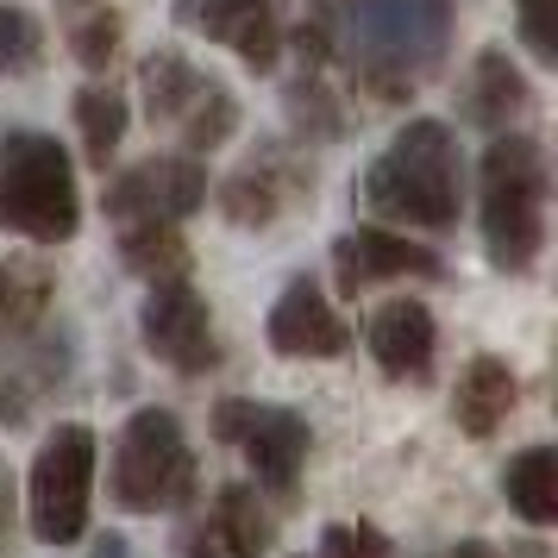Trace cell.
I'll list each match as a JSON object with an SVG mask.
<instances>
[{"label": "cell", "mask_w": 558, "mask_h": 558, "mask_svg": "<svg viewBox=\"0 0 558 558\" xmlns=\"http://www.w3.org/2000/svg\"><path fill=\"white\" fill-rule=\"evenodd\" d=\"M307 32L320 38V57L352 70V82L396 101L439 70L452 45V0H314Z\"/></svg>", "instance_id": "cell-1"}, {"label": "cell", "mask_w": 558, "mask_h": 558, "mask_svg": "<svg viewBox=\"0 0 558 558\" xmlns=\"http://www.w3.org/2000/svg\"><path fill=\"white\" fill-rule=\"evenodd\" d=\"M357 202L371 207L377 220L396 227H421V232H446L458 227V145L439 120H414L389 138V151L364 170Z\"/></svg>", "instance_id": "cell-2"}, {"label": "cell", "mask_w": 558, "mask_h": 558, "mask_svg": "<svg viewBox=\"0 0 558 558\" xmlns=\"http://www.w3.org/2000/svg\"><path fill=\"white\" fill-rule=\"evenodd\" d=\"M483 245L496 270H533V257L546 245V151L502 132L483 151Z\"/></svg>", "instance_id": "cell-3"}, {"label": "cell", "mask_w": 558, "mask_h": 558, "mask_svg": "<svg viewBox=\"0 0 558 558\" xmlns=\"http://www.w3.org/2000/svg\"><path fill=\"white\" fill-rule=\"evenodd\" d=\"M0 227L38 239V245H63L82 227L76 170L51 132H7V145H0Z\"/></svg>", "instance_id": "cell-4"}, {"label": "cell", "mask_w": 558, "mask_h": 558, "mask_svg": "<svg viewBox=\"0 0 558 558\" xmlns=\"http://www.w3.org/2000/svg\"><path fill=\"white\" fill-rule=\"evenodd\" d=\"M195 496V452L170 408H138L113 446V502L132 514L182 508Z\"/></svg>", "instance_id": "cell-5"}, {"label": "cell", "mask_w": 558, "mask_h": 558, "mask_svg": "<svg viewBox=\"0 0 558 558\" xmlns=\"http://www.w3.org/2000/svg\"><path fill=\"white\" fill-rule=\"evenodd\" d=\"M145 107H151V126H170L189 151H214L227 145L239 126V101H232L227 82L202 76L195 63H182L177 51H151L138 70Z\"/></svg>", "instance_id": "cell-6"}, {"label": "cell", "mask_w": 558, "mask_h": 558, "mask_svg": "<svg viewBox=\"0 0 558 558\" xmlns=\"http://www.w3.org/2000/svg\"><path fill=\"white\" fill-rule=\"evenodd\" d=\"M88 489H95V433L82 421H63V427L45 439V452L32 464V533L45 546H70L88 527Z\"/></svg>", "instance_id": "cell-7"}, {"label": "cell", "mask_w": 558, "mask_h": 558, "mask_svg": "<svg viewBox=\"0 0 558 558\" xmlns=\"http://www.w3.org/2000/svg\"><path fill=\"white\" fill-rule=\"evenodd\" d=\"M214 433L245 452L264 489H295L307 458V421L295 408H264V402H220L214 408Z\"/></svg>", "instance_id": "cell-8"}, {"label": "cell", "mask_w": 558, "mask_h": 558, "mask_svg": "<svg viewBox=\"0 0 558 558\" xmlns=\"http://www.w3.org/2000/svg\"><path fill=\"white\" fill-rule=\"evenodd\" d=\"M138 327H145L151 357H163V364L182 371V377H202V371H214V357H220L207 302H202V289H195L189 277L151 282V295H145V307H138Z\"/></svg>", "instance_id": "cell-9"}, {"label": "cell", "mask_w": 558, "mask_h": 558, "mask_svg": "<svg viewBox=\"0 0 558 558\" xmlns=\"http://www.w3.org/2000/svg\"><path fill=\"white\" fill-rule=\"evenodd\" d=\"M207 202V170L195 157H151L107 189V214L120 227H177Z\"/></svg>", "instance_id": "cell-10"}, {"label": "cell", "mask_w": 558, "mask_h": 558, "mask_svg": "<svg viewBox=\"0 0 558 558\" xmlns=\"http://www.w3.org/2000/svg\"><path fill=\"white\" fill-rule=\"evenodd\" d=\"M270 539H277V521L264 514V502H257L245 483H227L182 527V558H257Z\"/></svg>", "instance_id": "cell-11"}, {"label": "cell", "mask_w": 558, "mask_h": 558, "mask_svg": "<svg viewBox=\"0 0 558 558\" xmlns=\"http://www.w3.org/2000/svg\"><path fill=\"white\" fill-rule=\"evenodd\" d=\"M177 26L202 32L207 45H227L252 70H277L282 57V32L270 0H177Z\"/></svg>", "instance_id": "cell-12"}, {"label": "cell", "mask_w": 558, "mask_h": 558, "mask_svg": "<svg viewBox=\"0 0 558 558\" xmlns=\"http://www.w3.org/2000/svg\"><path fill=\"white\" fill-rule=\"evenodd\" d=\"M332 277H339L345 295H357V289H377V282H396V277H446V264L427 245H408L396 232L357 227L332 245Z\"/></svg>", "instance_id": "cell-13"}, {"label": "cell", "mask_w": 558, "mask_h": 558, "mask_svg": "<svg viewBox=\"0 0 558 558\" xmlns=\"http://www.w3.org/2000/svg\"><path fill=\"white\" fill-rule=\"evenodd\" d=\"M270 352L282 357H339L352 345V327L332 314V302L314 289V277H295L282 289V302L270 307Z\"/></svg>", "instance_id": "cell-14"}, {"label": "cell", "mask_w": 558, "mask_h": 558, "mask_svg": "<svg viewBox=\"0 0 558 558\" xmlns=\"http://www.w3.org/2000/svg\"><path fill=\"white\" fill-rule=\"evenodd\" d=\"M433 345H439V332H433V314L421 302H383L371 314V357H377L383 377L396 383H427L433 377Z\"/></svg>", "instance_id": "cell-15"}, {"label": "cell", "mask_w": 558, "mask_h": 558, "mask_svg": "<svg viewBox=\"0 0 558 558\" xmlns=\"http://www.w3.org/2000/svg\"><path fill=\"white\" fill-rule=\"evenodd\" d=\"M452 414L471 439H489L514 414V371H508L502 357H471V371L458 377Z\"/></svg>", "instance_id": "cell-16"}, {"label": "cell", "mask_w": 558, "mask_h": 558, "mask_svg": "<svg viewBox=\"0 0 558 558\" xmlns=\"http://www.w3.org/2000/svg\"><path fill=\"white\" fill-rule=\"evenodd\" d=\"M289 170H282V157H264V163H245L239 177L220 189V214H227L232 227H270L282 207H289Z\"/></svg>", "instance_id": "cell-17"}, {"label": "cell", "mask_w": 558, "mask_h": 558, "mask_svg": "<svg viewBox=\"0 0 558 558\" xmlns=\"http://www.w3.org/2000/svg\"><path fill=\"white\" fill-rule=\"evenodd\" d=\"M502 489H508V508L527 527H553L558 521V452L553 446H527L521 458H508Z\"/></svg>", "instance_id": "cell-18"}, {"label": "cell", "mask_w": 558, "mask_h": 558, "mask_svg": "<svg viewBox=\"0 0 558 558\" xmlns=\"http://www.w3.org/2000/svg\"><path fill=\"white\" fill-rule=\"evenodd\" d=\"M521 107H527V82H521V70H514L502 51H483L477 76H471V120H483V126H508Z\"/></svg>", "instance_id": "cell-19"}, {"label": "cell", "mask_w": 558, "mask_h": 558, "mask_svg": "<svg viewBox=\"0 0 558 558\" xmlns=\"http://www.w3.org/2000/svg\"><path fill=\"white\" fill-rule=\"evenodd\" d=\"M120 257H126V270L151 282L189 277V245L177 239V227H126L120 232Z\"/></svg>", "instance_id": "cell-20"}, {"label": "cell", "mask_w": 558, "mask_h": 558, "mask_svg": "<svg viewBox=\"0 0 558 558\" xmlns=\"http://www.w3.org/2000/svg\"><path fill=\"white\" fill-rule=\"evenodd\" d=\"M76 126H82V151L88 163H101L120 151V138H126V101L120 95H107V88H82L76 95Z\"/></svg>", "instance_id": "cell-21"}, {"label": "cell", "mask_w": 558, "mask_h": 558, "mask_svg": "<svg viewBox=\"0 0 558 558\" xmlns=\"http://www.w3.org/2000/svg\"><path fill=\"white\" fill-rule=\"evenodd\" d=\"M45 63V32L26 7H0V76H32Z\"/></svg>", "instance_id": "cell-22"}, {"label": "cell", "mask_w": 558, "mask_h": 558, "mask_svg": "<svg viewBox=\"0 0 558 558\" xmlns=\"http://www.w3.org/2000/svg\"><path fill=\"white\" fill-rule=\"evenodd\" d=\"M314 558H389V539L371 521H332L320 533V553Z\"/></svg>", "instance_id": "cell-23"}, {"label": "cell", "mask_w": 558, "mask_h": 558, "mask_svg": "<svg viewBox=\"0 0 558 558\" xmlns=\"http://www.w3.org/2000/svg\"><path fill=\"white\" fill-rule=\"evenodd\" d=\"M38 307H45V282H26L20 270H7V264H0V332L26 327Z\"/></svg>", "instance_id": "cell-24"}, {"label": "cell", "mask_w": 558, "mask_h": 558, "mask_svg": "<svg viewBox=\"0 0 558 558\" xmlns=\"http://www.w3.org/2000/svg\"><path fill=\"white\" fill-rule=\"evenodd\" d=\"M70 45H76V57H82V63H88V70H101L107 57L120 51V20H113V13H107V7H101L95 20H82V26L70 32Z\"/></svg>", "instance_id": "cell-25"}, {"label": "cell", "mask_w": 558, "mask_h": 558, "mask_svg": "<svg viewBox=\"0 0 558 558\" xmlns=\"http://www.w3.org/2000/svg\"><path fill=\"white\" fill-rule=\"evenodd\" d=\"M521 38L539 63L558 57V0H521Z\"/></svg>", "instance_id": "cell-26"}, {"label": "cell", "mask_w": 558, "mask_h": 558, "mask_svg": "<svg viewBox=\"0 0 558 558\" xmlns=\"http://www.w3.org/2000/svg\"><path fill=\"white\" fill-rule=\"evenodd\" d=\"M446 558H502V553H496V546H483V539H458Z\"/></svg>", "instance_id": "cell-27"}, {"label": "cell", "mask_w": 558, "mask_h": 558, "mask_svg": "<svg viewBox=\"0 0 558 558\" xmlns=\"http://www.w3.org/2000/svg\"><path fill=\"white\" fill-rule=\"evenodd\" d=\"M95 558H126V539H113V533H101V539H95Z\"/></svg>", "instance_id": "cell-28"}]
</instances>
